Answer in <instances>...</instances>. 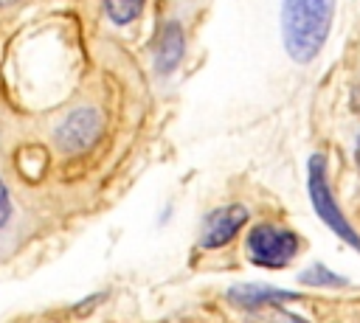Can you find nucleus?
<instances>
[{
  "label": "nucleus",
  "instance_id": "f257e3e1",
  "mask_svg": "<svg viewBox=\"0 0 360 323\" xmlns=\"http://www.w3.org/2000/svg\"><path fill=\"white\" fill-rule=\"evenodd\" d=\"M335 0H281V42L292 62H312L332 31Z\"/></svg>",
  "mask_w": 360,
  "mask_h": 323
},
{
  "label": "nucleus",
  "instance_id": "f03ea898",
  "mask_svg": "<svg viewBox=\"0 0 360 323\" xmlns=\"http://www.w3.org/2000/svg\"><path fill=\"white\" fill-rule=\"evenodd\" d=\"M307 191H309V202L315 208V213L321 216V222L340 239L346 242L352 250L360 253V233L354 230V225L349 222V216L340 211L335 194H332V183H329V169H326V157L321 152L309 154L307 160Z\"/></svg>",
  "mask_w": 360,
  "mask_h": 323
},
{
  "label": "nucleus",
  "instance_id": "7ed1b4c3",
  "mask_svg": "<svg viewBox=\"0 0 360 323\" xmlns=\"http://www.w3.org/2000/svg\"><path fill=\"white\" fill-rule=\"evenodd\" d=\"M301 253V236L292 228L276 222H259L245 236V256L253 267L262 270H284Z\"/></svg>",
  "mask_w": 360,
  "mask_h": 323
},
{
  "label": "nucleus",
  "instance_id": "20e7f679",
  "mask_svg": "<svg viewBox=\"0 0 360 323\" xmlns=\"http://www.w3.org/2000/svg\"><path fill=\"white\" fill-rule=\"evenodd\" d=\"M101 112L96 107H76L53 126V143L62 154H79L101 138Z\"/></svg>",
  "mask_w": 360,
  "mask_h": 323
},
{
  "label": "nucleus",
  "instance_id": "39448f33",
  "mask_svg": "<svg viewBox=\"0 0 360 323\" xmlns=\"http://www.w3.org/2000/svg\"><path fill=\"white\" fill-rule=\"evenodd\" d=\"M248 222H250V213H248L245 205H239V202L219 205L205 216L197 247L200 250H222L245 230Z\"/></svg>",
  "mask_w": 360,
  "mask_h": 323
},
{
  "label": "nucleus",
  "instance_id": "423d86ee",
  "mask_svg": "<svg viewBox=\"0 0 360 323\" xmlns=\"http://www.w3.org/2000/svg\"><path fill=\"white\" fill-rule=\"evenodd\" d=\"M225 298H228L231 306L256 315V312H264V309H276V306L295 303V301H301V292H295V289H284V286H270V284H253V281H245V284H233V286H228Z\"/></svg>",
  "mask_w": 360,
  "mask_h": 323
},
{
  "label": "nucleus",
  "instance_id": "0eeeda50",
  "mask_svg": "<svg viewBox=\"0 0 360 323\" xmlns=\"http://www.w3.org/2000/svg\"><path fill=\"white\" fill-rule=\"evenodd\" d=\"M186 56V31L180 25V20H166L160 34H158V42H155V70L158 76H172L180 62Z\"/></svg>",
  "mask_w": 360,
  "mask_h": 323
},
{
  "label": "nucleus",
  "instance_id": "6e6552de",
  "mask_svg": "<svg viewBox=\"0 0 360 323\" xmlns=\"http://www.w3.org/2000/svg\"><path fill=\"white\" fill-rule=\"evenodd\" d=\"M298 284H304V286L340 289V286H349V278H343V275L332 272V270H329L326 264H321V261H312L309 267H304V270L298 272Z\"/></svg>",
  "mask_w": 360,
  "mask_h": 323
},
{
  "label": "nucleus",
  "instance_id": "1a4fd4ad",
  "mask_svg": "<svg viewBox=\"0 0 360 323\" xmlns=\"http://www.w3.org/2000/svg\"><path fill=\"white\" fill-rule=\"evenodd\" d=\"M146 0H104V14L115 25H129L143 14Z\"/></svg>",
  "mask_w": 360,
  "mask_h": 323
},
{
  "label": "nucleus",
  "instance_id": "9d476101",
  "mask_svg": "<svg viewBox=\"0 0 360 323\" xmlns=\"http://www.w3.org/2000/svg\"><path fill=\"white\" fill-rule=\"evenodd\" d=\"M253 323H309L307 317L284 309V306H276V309H264V312H256V320Z\"/></svg>",
  "mask_w": 360,
  "mask_h": 323
},
{
  "label": "nucleus",
  "instance_id": "9b49d317",
  "mask_svg": "<svg viewBox=\"0 0 360 323\" xmlns=\"http://www.w3.org/2000/svg\"><path fill=\"white\" fill-rule=\"evenodd\" d=\"M11 211H14V205H11V194H8V185H6L3 177H0V230L8 225Z\"/></svg>",
  "mask_w": 360,
  "mask_h": 323
},
{
  "label": "nucleus",
  "instance_id": "f8f14e48",
  "mask_svg": "<svg viewBox=\"0 0 360 323\" xmlns=\"http://www.w3.org/2000/svg\"><path fill=\"white\" fill-rule=\"evenodd\" d=\"M104 301V292H93V295H87L84 301H79V303H73V315H90L93 309H96V303H101Z\"/></svg>",
  "mask_w": 360,
  "mask_h": 323
},
{
  "label": "nucleus",
  "instance_id": "ddd939ff",
  "mask_svg": "<svg viewBox=\"0 0 360 323\" xmlns=\"http://www.w3.org/2000/svg\"><path fill=\"white\" fill-rule=\"evenodd\" d=\"M354 163H357V169H360V135H357V140H354Z\"/></svg>",
  "mask_w": 360,
  "mask_h": 323
},
{
  "label": "nucleus",
  "instance_id": "4468645a",
  "mask_svg": "<svg viewBox=\"0 0 360 323\" xmlns=\"http://www.w3.org/2000/svg\"><path fill=\"white\" fill-rule=\"evenodd\" d=\"M17 0H0V8H8V6H14Z\"/></svg>",
  "mask_w": 360,
  "mask_h": 323
}]
</instances>
